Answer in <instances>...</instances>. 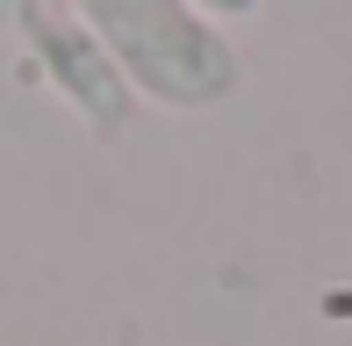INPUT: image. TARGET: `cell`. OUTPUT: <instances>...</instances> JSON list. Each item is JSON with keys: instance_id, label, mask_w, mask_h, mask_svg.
Wrapping results in <instances>:
<instances>
[{"instance_id": "cell-3", "label": "cell", "mask_w": 352, "mask_h": 346, "mask_svg": "<svg viewBox=\"0 0 352 346\" xmlns=\"http://www.w3.org/2000/svg\"><path fill=\"white\" fill-rule=\"evenodd\" d=\"M187 8H201V14L223 29V22H245V14H259V0H187Z\"/></svg>"}, {"instance_id": "cell-2", "label": "cell", "mask_w": 352, "mask_h": 346, "mask_svg": "<svg viewBox=\"0 0 352 346\" xmlns=\"http://www.w3.org/2000/svg\"><path fill=\"white\" fill-rule=\"evenodd\" d=\"M0 29L36 51V65L51 72V87L65 94V108L87 123L94 137H122L130 130L137 94L116 80V65L101 58V43L79 29L72 0H0Z\"/></svg>"}, {"instance_id": "cell-1", "label": "cell", "mask_w": 352, "mask_h": 346, "mask_svg": "<svg viewBox=\"0 0 352 346\" xmlns=\"http://www.w3.org/2000/svg\"><path fill=\"white\" fill-rule=\"evenodd\" d=\"M72 14L101 43L116 80L151 108H173V116L223 108L245 80L237 43L187 0H72Z\"/></svg>"}]
</instances>
